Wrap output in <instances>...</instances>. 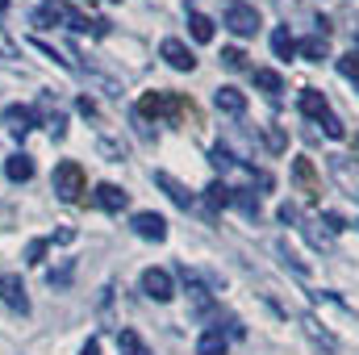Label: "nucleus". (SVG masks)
Segmentation results:
<instances>
[{"instance_id": "nucleus-20", "label": "nucleus", "mask_w": 359, "mask_h": 355, "mask_svg": "<svg viewBox=\"0 0 359 355\" xmlns=\"http://www.w3.org/2000/svg\"><path fill=\"white\" fill-rule=\"evenodd\" d=\"M188 34H192L196 42H213V21H209L205 13H188Z\"/></svg>"}, {"instance_id": "nucleus-4", "label": "nucleus", "mask_w": 359, "mask_h": 355, "mask_svg": "<svg viewBox=\"0 0 359 355\" xmlns=\"http://www.w3.org/2000/svg\"><path fill=\"white\" fill-rule=\"evenodd\" d=\"M222 25L230 29V34H238V38H251V34H259V8L255 4H243V0H230L226 4V17H222Z\"/></svg>"}, {"instance_id": "nucleus-7", "label": "nucleus", "mask_w": 359, "mask_h": 355, "mask_svg": "<svg viewBox=\"0 0 359 355\" xmlns=\"http://www.w3.org/2000/svg\"><path fill=\"white\" fill-rule=\"evenodd\" d=\"M180 109H184V100L172 96V92H151V96L138 100V113L142 117H176Z\"/></svg>"}, {"instance_id": "nucleus-32", "label": "nucleus", "mask_w": 359, "mask_h": 355, "mask_svg": "<svg viewBox=\"0 0 359 355\" xmlns=\"http://www.w3.org/2000/svg\"><path fill=\"white\" fill-rule=\"evenodd\" d=\"M80 355H100V343H96V339H88V343H84V351Z\"/></svg>"}, {"instance_id": "nucleus-21", "label": "nucleus", "mask_w": 359, "mask_h": 355, "mask_svg": "<svg viewBox=\"0 0 359 355\" xmlns=\"http://www.w3.org/2000/svg\"><path fill=\"white\" fill-rule=\"evenodd\" d=\"M271 51H276V59H292V55H297V42H292L288 25H280V29L271 34Z\"/></svg>"}, {"instance_id": "nucleus-1", "label": "nucleus", "mask_w": 359, "mask_h": 355, "mask_svg": "<svg viewBox=\"0 0 359 355\" xmlns=\"http://www.w3.org/2000/svg\"><path fill=\"white\" fill-rule=\"evenodd\" d=\"M38 25H67V29H76V34H104L109 29V21H88L84 13H76L72 4H63V0H42V8H38V17H34Z\"/></svg>"}, {"instance_id": "nucleus-14", "label": "nucleus", "mask_w": 359, "mask_h": 355, "mask_svg": "<svg viewBox=\"0 0 359 355\" xmlns=\"http://www.w3.org/2000/svg\"><path fill=\"white\" fill-rule=\"evenodd\" d=\"M155 188H163V192L176 201L180 209H192V201H196V196H192V192H188V188L172 176V172H155Z\"/></svg>"}, {"instance_id": "nucleus-9", "label": "nucleus", "mask_w": 359, "mask_h": 355, "mask_svg": "<svg viewBox=\"0 0 359 355\" xmlns=\"http://www.w3.org/2000/svg\"><path fill=\"white\" fill-rule=\"evenodd\" d=\"M134 234L138 239H147V243H163L168 239V222L159 217V213H151V209H142V213H134Z\"/></svg>"}, {"instance_id": "nucleus-30", "label": "nucleus", "mask_w": 359, "mask_h": 355, "mask_svg": "<svg viewBox=\"0 0 359 355\" xmlns=\"http://www.w3.org/2000/svg\"><path fill=\"white\" fill-rule=\"evenodd\" d=\"M276 217H280L284 226H292V222H297V205H280V213H276Z\"/></svg>"}, {"instance_id": "nucleus-13", "label": "nucleus", "mask_w": 359, "mask_h": 355, "mask_svg": "<svg viewBox=\"0 0 359 355\" xmlns=\"http://www.w3.org/2000/svg\"><path fill=\"white\" fill-rule=\"evenodd\" d=\"M213 105H217V113H226V117H243V113H247V96L238 88H230V84L213 92Z\"/></svg>"}, {"instance_id": "nucleus-11", "label": "nucleus", "mask_w": 359, "mask_h": 355, "mask_svg": "<svg viewBox=\"0 0 359 355\" xmlns=\"http://www.w3.org/2000/svg\"><path fill=\"white\" fill-rule=\"evenodd\" d=\"M92 201H96L104 213H121V209L130 205V192H126V188H117V184H96Z\"/></svg>"}, {"instance_id": "nucleus-6", "label": "nucleus", "mask_w": 359, "mask_h": 355, "mask_svg": "<svg viewBox=\"0 0 359 355\" xmlns=\"http://www.w3.org/2000/svg\"><path fill=\"white\" fill-rule=\"evenodd\" d=\"M142 293L151 297V301H172L176 297V280H172V272H163V267H147L142 272Z\"/></svg>"}, {"instance_id": "nucleus-16", "label": "nucleus", "mask_w": 359, "mask_h": 355, "mask_svg": "<svg viewBox=\"0 0 359 355\" xmlns=\"http://www.w3.org/2000/svg\"><path fill=\"white\" fill-rule=\"evenodd\" d=\"M297 55L309 59V63H322V59H330V42L322 34H309L305 42H297Z\"/></svg>"}, {"instance_id": "nucleus-23", "label": "nucleus", "mask_w": 359, "mask_h": 355, "mask_svg": "<svg viewBox=\"0 0 359 355\" xmlns=\"http://www.w3.org/2000/svg\"><path fill=\"white\" fill-rule=\"evenodd\" d=\"M230 205H238V209H243L247 217H255V213H259V196H255L251 188H238V192L230 196Z\"/></svg>"}, {"instance_id": "nucleus-19", "label": "nucleus", "mask_w": 359, "mask_h": 355, "mask_svg": "<svg viewBox=\"0 0 359 355\" xmlns=\"http://www.w3.org/2000/svg\"><path fill=\"white\" fill-rule=\"evenodd\" d=\"M230 196H234V188H226L222 180H213V184L205 188V205H209V213H217V209H226V205H230Z\"/></svg>"}, {"instance_id": "nucleus-26", "label": "nucleus", "mask_w": 359, "mask_h": 355, "mask_svg": "<svg viewBox=\"0 0 359 355\" xmlns=\"http://www.w3.org/2000/svg\"><path fill=\"white\" fill-rule=\"evenodd\" d=\"M222 67H226V72H243V67H247V51L226 46V51H222Z\"/></svg>"}, {"instance_id": "nucleus-31", "label": "nucleus", "mask_w": 359, "mask_h": 355, "mask_svg": "<svg viewBox=\"0 0 359 355\" xmlns=\"http://www.w3.org/2000/svg\"><path fill=\"white\" fill-rule=\"evenodd\" d=\"M80 113H84V117H96V105H92L88 96H80Z\"/></svg>"}, {"instance_id": "nucleus-33", "label": "nucleus", "mask_w": 359, "mask_h": 355, "mask_svg": "<svg viewBox=\"0 0 359 355\" xmlns=\"http://www.w3.org/2000/svg\"><path fill=\"white\" fill-rule=\"evenodd\" d=\"M4 8H8V0H0V13H4Z\"/></svg>"}, {"instance_id": "nucleus-17", "label": "nucleus", "mask_w": 359, "mask_h": 355, "mask_svg": "<svg viewBox=\"0 0 359 355\" xmlns=\"http://www.w3.org/2000/svg\"><path fill=\"white\" fill-rule=\"evenodd\" d=\"M305 335L313 339V347H322L326 355H334V351H339V339H334L330 330H322V326H318V318H305Z\"/></svg>"}, {"instance_id": "nucleus-5", "label": "nucleus", "mask_w": 359, "mask_h": 355, "mask_svg": "<svg viewBox=\"0 0 359 355\" xmlns=\"http://www.w3.org/2000/svg\"><path fill=\"white\" fill-rule=\"evenodd\" d=\"M326 168H330L334 184H339L347 196H359V159H351V155H330Z\"/></svg>"}, {"instance_id": "nucleus-28", "label": "nucleus", "mask_w": 359, "mask_h": 355, "mask_svg": "<svg viewBox=\"0 0 359 355\" xmlns=\"http://www.w3.org/2000/svg\"><path fill=\"white\" fill-rule=\"evenodd\" d=\"M46 251H50V239H34V243L25 247V264H42Z\"/></svg>"}, {"instance_id": "nucleus-22", "label": "nucleus", "mask_w": 359, "mask_h": 355, "mask_svg": "<svg viewBox=\"0 0 359 355\" xmlns=\"http://www.w3.org/2000/svg\"><path fill=\"white\" fill-rule=\"evenodd\" d=\"M196 355H226V335L222 330H205L201 343H196Z\"/></svg>"}, {"instance_id": "nucleus-29", "label": "nucleus", "mask_w": 359, "mask_h": 355, "mask_svg": "<svg viewBox=\"0 0 359 355\" xmlns=\"http://www.w3.org/2000/svg\"><path fill=\"white\" fill-rule=\"evenodd\" d=\"M0 59H17V42L0 29Z\"/></svg>"}, {"instance_id": "nucleus-15", "label": "nucleus", "mask_w": 359, "mask_h": 355, "mask_svg": "<svg viewBox=\"0 0 359 355\" xmlns=\"http://www.w3.org/2000/svg\"><path fill=\"white\" fill-rule=\"evenodd\" d=\"M4 176L13 180V184H25V180H34V159H29L25 151L8 155V159H4Z\"/></svg>"}, {"instance_id": "nucleus-12", "label": "nucleus", "mask_w": 359, "mask_h": 355, "mask_svg": "<svg viewBox=\"0 0 359 355\" xmlns=\"http://www.w3.org/2000/svg\"><path fill=\"white\" fill-rule=\"evenodd\" d=\"M159 55H163V59H168V63H172L176 72H192V67H196V55H192V51H188V46L180 42V38H163Z\"/></svg>"}, {"instance_id": "nucleus-34", "label": "nucleus", "mask_w": 359, "mask_h": 355, "mask_svg": "<svg viewBox=\"0 0 359 355\" xmlns=\"http://www.w3.org/2000/svg\"><path fill=\"white\" fill-rule=\"evenodd\" d=\"M355 147H359V134H355Z\"/></svg>"}, {"instance_id": "nucleus-24", "label": "nucleus", "mask_w": 359, "mask_h": 355, "mask_svg": "<svg viewBox=\"0 0 359 355\" xmlns=\"http://www.w3.org/2000/svg\"><path fill=\"white\" fill-rule=\"evenodd\" d=\"M339 76H343L347 84H355V92H359V55H355V51L339 59Z\"/></svg>"}, {"instance_id": "nucleus-3", "label": "nucleus", "mask_w": 359, "mask_h": 355, "mask_svg": "<svg viewBox=\"0 0 359 355\" xmlns=\"http://www.w3.org/2000/svg\"><path fill=\"white\" fill-rule=\"evenodd\" d=\"M84 168L76 163V159H63V163H55V176H50V188H55V196L59 201H80V192H84Z\"/></svg>"}, {"instance_id": "nucleus-8", "label": "nucleus", "mask_w": 359, "mask_h": 355, "mask_svg": "<svg viewBox=\"0 0 359 355\" xmlns=\"http://www.w3.org/2000/svg\"><path fill=\"white\" fill-rule=\"evenodd\" d=\"M0 301H4L8 309H17V314H29V297H25V284H21V276H13V272H0Z\"/></svg>"}, {"instance_id": "nucleus-18", "label": "nucleus", "mask_w": 359, "mask_h": 355, "mask_svg": "<svg viewBox=\"0 0 359 355\" xmlns=\"http://www.w3.org/2000/svg\"><path fill=\"white\" fill-rule=\"evenodd\" d=\"M251 80H255V88L268 92V96H280V92H284L280 72H271V67H255V72H251Z\"/></svg>"}, {"instance_id": "nucleus-25", "label": "nucleus", "mask_w": 359, "mask_h": 355, "mask_svg": "<svg viewBox=\"0 0 359 355\" xmlns=\"http://www.w3.org/2000/svg\"><path fill=\"white\" fill-rule=\"evenodd\" d=\"M117 347H121V355H151L134 330H121V335H117Z\"/></svg>"}, {"instance_id": "nucleus-2", "label": "nucleus", "mask_w": 359, "mask_h": 355, "mask_svg": "<svg viewBox=\"0 0 359 355\" xmlns=\"http://www.w3.org/2000/svg\"><path fill=\"white\" fill-rule=\"evenodd\" d=\"M301 113H305V117H313V121L322 126V134H326V138H343V134H347V126L334 117L330 100H326L318 88H301Z\"/></svg>"}, {"instance_id": "nucleus-27", "label": "nucleus", "mask_w": 359, "mask_h": 355, "mask_svg": "<svg viewBox=\"0 0 359 355\" xmlns=\"http://www.w3.org/2000/svg\"><path fill=\"white\" fill-rule=\"evenodd\" d=\"M209 163H213V168H217V172H226V168H234V155H230V151H226V147H222V142H217V147H213V151H209Z\"/></svg>"}, {"instance_id": "nucleus-10", "label": "nucleus", "mask_w": 359, "mask_h": 355, "mask_svg": "<svg viewBox=\"0 0 359 355\" xmlns=\"http://www.w3.org/2000/svg\"><path fill=\"white\" fill-rule=\"evenodd\" d=\"M4 126H8V134L25 138V134L38 126V113H34V109H25V105H8V109H4Z\"/></svg>"}]
</instances>
